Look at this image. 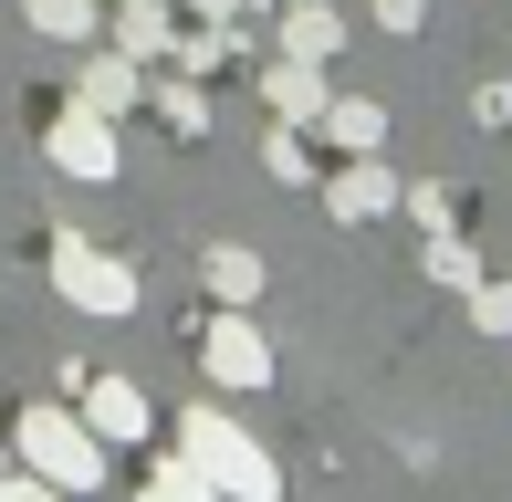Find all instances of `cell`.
I'll return each mask as SVG.
<instances>
[{"label":"cell","instance_id":"ffe728a7","mask_svg":"<svg viewBox=\"0 0 512 502\" xmlns=\"http://www.w3.org/2000/svg\"><path fill=\"white\" fill-rule=\"evenodd\" d=\"M460 304H471V325H481V335H512V283H471Z\"/></svg>","mask_w":512,"mask_h":502},{"label":"cell","instance_id":"30bf717a","mask_svg":"<svg viewBox=\"0 0 512 502\" xmlns=\"http://www.w3.org/2000/svg\"><path fill=\"white\" fill-rule=\"evenodd\" d=\"M74 95L95 105V116H126V105L147 95V63H126V53H115V42H105V53H95V42H84V74H74Z\"/></svg>","mask_w":512,"mask_h":502},{"label":"cell","instance_id":"9c48e42d","mask_svg":"<svg viewBox=\"0 0 512 502\" xmlns=\"http://www.w3.org/2000/svg\"><path fill=\"white\" fill-rule=\"evenodd\" d=\"M105 42L126 63H168L178 53V11H168V0H115V11H105Z\"/></svg>","mask_w":512,"mask_h":502},{"label":"cell","instance_id":"7402d4cb","mask_svg":"<svg viewBox=\"0 0 512 502\" xmlns=\"http://www.w3.org/2000/svg\"><path fill=\"white\" fill-rule=\"evenodd\" d=\"M471 116H481V126H512V74L481 84V95H471Z\"/></svg>","mask_w":512,"mask_h":502},{"label":"cell","instance_id":"e0dca14e","mask_svg":"<svg viewBox=\"0 0 512 502\" xmlns=\"http://www.w3.org/2000/svg\"><path fill=\"white\" fill-rule=\"evenodd\" d=\"M262 168H272V178H283V189H314V178H324V168H314V136H304V126H293V116H283V126H272V136H262Z\"/></svg>","mask_w":512,"mask_h":502},{"label":"cell","instance_id":"2e32d148","mask_svg":"<svg viewBox=\"0 0 512 502\" xmlns=\"http://www.w3.org/2000/svg\"><path fill=\"white\" fill-rule=\"evenodd\" d=\"M21 11H32L42 42H95L105 32V0H21Z\"/></svg>","mask_w":512,"mask_h":502},{"label":"cell","instance_id":"4316f807","mask_svg":"<svg viewBox=\"0 0 512 502\" xmlns=\"http://www.w3.org/2000/svg\"><path fill=\"white\" fill-rule=\"evenodd\" d=\"M0 471H11V440H0Z\"/></svg>","mask_w":512,"mask_h":502},{"label":"cell","instance_id":"8fae6325","mask_svg":"<svg viewBox=\"0 0 512 502\" xmlns=\"http://www.w3.org/2000/svg\"><path fill=\"white\" fill-rule=\"evenodd\" d=\"M283 53L335 74V53H345V11H335V0H283Z\"/></svg>","mask_w":512,"mask_h":502},{"label":"cell","instance_id":"5b68a950","mask_svg":"<svg viewBox=\"0 0 512 502\" xmlns=\"http://www.w3.org/2000/svg\"><path fill=\"white\" fill-rule=\"evenodd\" d=\"M199 367H209V387H230V398H241V387L262 398V387H272V346L251 335V314H241V304H220V314L199 325Z\"/></svg>","mask_w":512,"mask_h":502},{"label":"cell","instance_id":"7a4b0ae2","mask_svg":"<svg viewBox=\"0 0 512 502\" xmlns=\"http://www.w3.org/2000/svg\"><path fill=\"white\" fill-rule=\"evenodd\" d=\"M11 461L42 471V482L74 492V502L105 492V440H95V419H84V408H53V398L21 408V419H11Z\"/></svg>","mask_w":512,"mask_h":502},{"label":"cell","instance_id":"d4e9b609","mask_svg":"<svg viewBox=\"0 0 512 502\" xmlns=\"http://www.w3.org/2000/svg\"><path fill=\"white\" fill-rule=\"evenodd\" d=\"M189 11H199V21H230V11H251V0H189Z\"/></svg>","mask_w":512,"mask_h":502},{"label":"cell","instance_id":"44dd1931","mask_svg":"<svg viewBox=\"0 0 512 502\" xmlns=\"http://www.w3.org/2000/svg\"><path fill=\"white\" fill-rule=\"evenodd\" d=\"M0 502H74V492H53L42 471H21V461H11V471H0Z\"/></svg>","mask_w":512,"mask_h":502},{"label":"cell","instance_id":"cb8c5ba5","mask_svg":"<svg viewBox=\"0 0 512 502\" xmlns=\"http://www.w3.org/2000/svg\"><path fill=\"white\" fill-rule=\"evenodd\" d=\"M429 21V0H377V32H418Z\"/></svg>","mask_w":512,"mask_h":502},{"label":"cell","instance_id":"ba28073f","mask_svg":"<svg viewBox=\"0 0 512 502\" xmlns=\"http://www.w3.org/2000/svg\"><path fill=\"white\" fill-rule=\"evenodd\" d=\"M314 147H335V157H377L387 147V105L377 95H324V116L304 126Z\"/></svg>","mask_w":512,"mask_h":502},{"label":"cell","instance_id":"484cf974","mask_svg":"<svg viewBox=\"0 0 512 502\" xmlns=\"http://www.w3.org/2000/svg\"><path fill=\"white\" fill-rule=\"evenodd\" d=\"M251 11H283V0H251Z\"/></svg>","mask_w":512,"mask_h":502},{"label":"cell","instance_id":"7c38bea8","mask_svg":"<svg viewBox=\"0 0 512 502\" xmlns=\"http://www.w3.org/2000/svg\"><path fill=\"white\" fill-rule=\"evenodd\" d=\"M262 95H272V116L314 126V116H324V95H335V84H324V63H293V53H272V63H262Z\"/></svg>","mask_w":512,"mask_h":502},{"label":"cell","instance_id":"4fadbf2b","mask_svg":"<svg viewBox=\"0 0 512 502\" xmlns=\"http://www.w3.org/2000/svg\"><path fill=\"white\" fill-rule=\"evenodd\" d=\"M147 105L168 116V136H209V84L178 74V63H147Z\"/></svg>","mask_w":512,"mask_h":502},{"label":"cell","instance_id":"8992f818","mask_svg":"<svg viewBox=\"0 0 512 502\" xmlns=\"http://www.w3.org/2000/svg\"><path fill=\"white\" fill-rule=\"evenodd\" d=\"M398 189H408V178L377 168V157H345V168H324V210H335V220H387V210H398Z\"/></svg>","mask_w":512,"mask_h":502},{"label":"cell","instance_id":"9a60e30c","mask_svg":"<svg viewBox=\"0 0 512 502\" xmlns=\"http://www.w3.org/2000/svg\"><path fill=\"white\" fill-rule=\"evenodd\" d=\"M209 293H220V304H262V251L251 241H209Z\"/></svg>","mask_w":512,"mask_h":502},{"label":"cell","instance_id":"52a82bcc","mask_svg":"<svg viewBox=\"0 0 512 502\" xmlns=\"http://www.w3.org/2000/svg\"><path fill=\"white\" fill-rule=\"evenodd\" d=\"M84 419H95L105 450H126V440H147V429H157V408H147V387H136V377H84Z\"/></svg>","mask_w":512,"mask_h":502},{"label":"cell","instance_id":"d6986e66","mask_svg":"<svg viewBox=\"0 0 512 502\" xmlns=\"http://www.w3.org/2000/svg\"><path fill=\"white\" fill-rule=\"evenodd\" d=\"M136 502H230V492H209L199 471H189V461H178V450H168V461L147 471V492H136Z\"/></svg>","mask_w":512,"mask_h":502},{"label":"cell","instance_id":"6da1fadb","mask_svg":"<svg viewBox=\"0 0 512 502\" xmlns=\"http://www.w3.org/2000/svg\"><path fill=\"white\" fill-rule=\"evenodd\" d=\"M168 450L199 471L209 492H230V502H283V461H272L262 440H251L241 419H230L220 398H199V408H178V429H168Z\"/></svg>","mask_w":512,"mask_h":502},{"label":"cell","instance_id":"603a6c76","mask_svg":"<svg viewBox=\"0 0 512 502\" xmlns=\"http://www.w3.org/2000/svg\"><path fill=\"white\" fill-rule=\"evenodd\" d=\"M398 210H418L429 231H450V189H398Z\"/></svg>","mask_w":512,"mask_h":502},{"label":"cell","instance_id":"3957f363","mask_svg":"<svg viewBox=\"0 0 512 502\" xmlns=\"http://www.w3.org/2000/svg\"><path fill=\"white\" fill-rule=\"evenodd\" d=\"M42 251H53V293H63L74 314H136V293H147V283H136V262L95 251L84 231H53Z\"/></svg>","mask_w":512,"mask_h":502},{"label":"cell","instance_id":"277c9868","mask_svg":"<svg viewBox=\"0 0 512 502\" xmlns=\"http://www.w3.org/2000/svg\"><path fill=\"white\" fill-rule=\"evenodd\" d=\"M42 157H53L63 178H84V189H105L126 157H115V116H95V105H53V126H42Z\"/></svg>","mask_w":512,"mask_h":502},{"label":"cell","instance_id":"ac0fdd59","mask_svg":"<svg viewBox=\"0 0 512 502\" xmlns=\"http://www.w3.org/2000/svg\"><path fill=\"white\" fill-rule=\"evenodd\" d=\"M418 272H429L439 293H471V283H481V251L460 241V231H429V251H418Z\"/></svg>","mask_w":512,"mask_h":502},{"label":"cell","instance_id":"5bb4252c","mask_svg":"<svg viewBox=\"0 0 512 502\" xmlns=\"http://www.w3.org/2000/svg\"><path fill=\"white\" fill-rule=\"evenodd\" d=\"M178 74H230V63H251V32H241V11L230 21H199V32H178Z\"/></svg>","mask_w":512,"mask_h":502}]
</instances>
